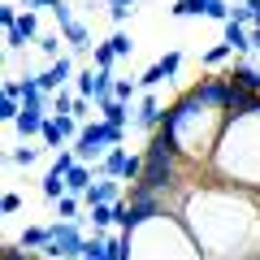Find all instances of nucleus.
Returning a JSON list of instances; mask_svg holds the SVG:
<instances>
[{"instance_id": "nucleus-1", "label": "nucleus", "mask_w": 260, "mask_h": 260, "mask_svg": "<svg viewBox=\"0 0 260 260\" xmlns=\"http://www.w3.org/2000/svg\"><path fill=\"white\" fill-rule=\"evenodd\" d=\"M178 217L208 260H243L260 251V191L204 174L182 191Z\"/></svg>"}, {"instance_id": "nucleus-2", "label": "nucleus", "mask_w": 260, "mask_h": 260, "mask_svg": "<svg viewBox=\"0 0 260 260\" xmlns=\"http://www.w3.org/2000/svg\"><path fill=\"white\" fill-rule=\"evenodd\" d=\"M230 95H234V83L230 74H204L195 87H186L174 104L165 109V121L160 126L169 130V139L182 148V156L191 165L208 169L213 160V148L221 139L225 121H230Z\"/></svg>"}, {"instance_id": "nucleus-3", "label": "nucleus", "mask_w": 260, "mask_h": 260, "mask_svg": "<svg viewBox=\"0 0 260 260\" xmlns=\"http://www.w3.org/2000/svg\"><path fill=\"white\" fill-rule=\"evenodd\" d=\"M208 174L221 182L260 191V109L225 121L221 139L213 148V160H208Z\"/></svg>"}, {"instance_id": "nucleus-4", "label": "nucleus", "mask_w": 260, "mask_h": 260, "mask_svg": "<svg viewBox=\"0 0 260 260\" xmlns=\"http://www.w3.org/2000/svg\"><path fill=\"white\" fill-rule=\"evenodd\" d=\"M121 234H126V260H208L186 221L178 217V208H165Z\"/></svg>"}, {"instance_id": "nucleus-5", "label": "nucleus", "mask_w": 260, "mask_h": 260, "mask_svg": "<svg viewBox=\"0 0 260 260\" xmlns=\"http://www.w3.org/2000/svg\"><path fill=\"white\" fill-rule=\"evenodd\" d=\"M121 139H126V130H121V126H109L104 117H95V121H87L83 135L74 139V152H78V160L95 165V160H104V156H109V148H117Z\"/></svg>"}, {"instance_id": "nucleus-6", "label": "nucleus", "mask_w": 260, "mask_h": 260, "mask_svg": "<svg viewBox=\"0 0 260 260\" xmlns=\"http://www.w3.org/2000/svg\"><path fill=\"white\" fill-rule=\"evenodd\" d=\"M83 243H87V234H83V225H78V221H52V243L44 247V256L48 260L83 256Z\"/></svg>"}, {"instance_id": "nucleus-7", "label": "nucleus", "mask_w": 260, "mask_h": 260, "mask_svg": "<svg viewBox=\"0 0 260 260\" xmlns=\"http://www.w3.org/2000/svg\"><path fill=\"white\" fill-rule=\"evenodd\" d=\"M117 200H126V178H100V182H91L87 195H83L87 208L91 204H117Z\"/></svg>"}, {"instance_id": "nucleus-8", "label": "nucleus", "mask_w": 260, "mask_h": 260, "mask_svg": "<svg viewBox=\"0 0 260 260\" xmlns=\"http://www.w3.org/2000/svg\"><path fill=\"white\" fill-rule=\"evenodd\" d=\"M35 78H39V87H44L48 95L61 91V87L74 78V56H65V52H61V56H52V65H48L44 74H35Z\"/></svg>"}, {"instance_id": "nucleus-9", "label": "nucleus", "mask_w": 260, "mask_h": 260, "mask_svg": "<svg viewBox=\"0 0 260 260\" xmlns=\"http://www.w3.org/2000/svg\"><path fill=\"white\" fill-rule=\"evenodd\" d=\"M95 109H100V113H95V117H104V121H109V126H121V130L130 126V113H135V109H130L126 100H117V95H109V100H100V104H95Z\"/></svg>"}, {"instance_id": "nucleus-10", "label": "nucleus", "mask_w": 260, "mask_h": 260, "mask_svg": "<svg viewBox=\"0 0 260 260\" xmlns=\"http://www.w3.org/2000/svg\"><path fill=\"white\" fill-rule=\"evenodd\" d=\"M135 121H139L143 130H160V121H165V109H160V100H156L152 91L139 100V109H135Z\"/></svg>"}, {"instance_id": "nucleus-11", "label": "nucleus", "mask_w": 260, "mask_h": 260, "mask_svg": "<svg viewBox=\"0 0 260 260\" xmlns=\"http://www.w3.org/2000/svg\"><path fill=\"white\" fill-rule=\"evenodd\" d=\"M44 121H48V109H26V104H22V113H18V121H13V126H18L22 139H30V135H39V130H44Z\"/></svg>"}, {"instance_id": "nucleus-12", "label": "nucleus", "mask_w": 260, "mask_h": 260, "mask_svg": "<svg viewBox=\"0 0 260 260\" xmlns=\"http://www.w3.org/2000/svg\"><path fill=\"white\" fill-rule=\"evenodd\" d=\"M95 182V165H87V160H78L74 169H70V178H65V186H70V195H87V186Z\"/></svg>"}, {"instance_id": "nucleus-13", "label": "nucleus", "mask_w": 260, "mask_h": 260, "mask_svg": "<svg viewBox=\"0 0 260 260\" xmlns=\"http://www.w3.org/2000/svg\"><path fill=\"white\" fill-rule=\"evenodd\" d=\"M126 165H130V152L117 143V148H109V156L100 160V174L104 178H126Z\"/></svg>"}, {"instance_id": "nucleus-14", "label": "nucleus", "mask_w": 260, "mask_h": 260, "mask_svg": "<svg viewBox=\"0 0 260 260\" xmlns=\"http://www.w3.org/2000/svg\"><path fill=\"white\" fill-rule=\"evenodd\" d=\"M225 74H230V83L247 87V91H260V70H256V65H247V61H234L230 70H225Z\"/></svg>"}, {"instance_id": "nucleus-15", "label": "nucleus", "mask_w": 260, "mask_h": 260, "mask_svg": "<svg viewBox=\"0 0 260 260\" xmlns=\"http://www.w3.org/2000/svg\"><path fill=\"white\" fill-rule=\"evenodd\" d=\"M18 243L26 251H44L48 243H52V225H26V230L18 234Z\"/></svg>"}, {"instance_id": "nucleus-16", "label": "nucleus", "mask_w": 260, "mask_h": 260, "mask_svg": "<svg viewBox=\"0 0 260 260\" xmlns=\"http://www.w3.org/2000/svg\"><path fill=\"white\" fill-rule=\"evenodd\" d=\"M83 221H91V230H109V225H117V208L113 204H91Z\"/></svg>"}, {"instance_id": "nucleus-17", "label": "nucleus", "mask_w": 260, "mask_h": 260, "mask_svg": "<svg viewBox=\"0 0 260 260\" xmlns=\"http://www.w3.org/2000/svg\"><path fill=\"white\" fill-rule=\"evenodd\" d=\"M78 260H109V234H104V230L87 234V243H83V256H78Z\"/></svg>"}, {"instance_id": "nucleus-18", "label": "nucleus", "mask_w": 260, "mask_h": 260, "mask_svg": "<svg viewBox=\"0 0 260 260\" xmlns=\"http://www.w3.org/2000/svg\"><path fill=\"white\" fill-rule=\"evenodd\" d=\"M61 35L70 39V48H74V52H87V48H95V44H91V35H87V26H83V22H65V26H61Z\"/></svg>"}, {"instance_id": "nucleus-19", "label": "nucleus", "mask_w": 260, "mask_h": 260, "mask_svg": "<svg viewBox=\"0 0 260 260\" xmlns=\"http://www.w3.org/2000/svg\"><path fill=\"white\" fill-rule=\"evenodd\" d=\"M56 204V217H61V221H83V217H78V208H83V195H70L65 191L61 200H52Z\"/></svg>"}, {"instance_id": "nucleus-20", "label": "nucleus", "mask_w": 260, "mask_h": 260, "mask_svg": "<svg viewBox=\"0 0 260 260\" xmlns=\"http://www.w3.org/2000/svg\"><path fill=\"white\" fill-rule=\"evenodd\" d=\"M225 44H230L234 48V52H243V48H251V30L247 26H243V22H225Z\"/></svg>"}, {"instance_id": "nucleus-21", "label": "nucleus", "mask_w": 260, "mask_h": 260, "mask_svg": "<svg viewBox=\"0 0 260 260\" xmlns=\"http://www.w3.org/2000/svg\"><path fill=\"white\" fill-rule=\"evenodd\" d=\"M169 13H174L178 22H182V18H204L208 0H178V5H169Z\"/></svg>"}, {"instance_id": "nucleus-22", "label": "nucleus", "mask_w": 260, "mask_h": 260, "mask_svg": "<svg viewBox=\"0 0 260 260\" xmlns=\"http://www.w3.org/2000/svg\"><path fill=\"white\" fill-rule=\"evenodd\" d=\"M74 100L78 95H70L61 87V91H52V100H48V113H52V117H65V113H74Z\"/></svg>"}, {"instance_id": "nucleus-23", "label": "nucleus", "mask_w": 260, "mask_h": 260, "mask_svg": "<svg viewBox=\"0 0 260 260\" xmlns=\"http://www.w3.org/2000/svg\"><path fill=\"white\" fill-rule=\"evenodd\" d=\"M39 139H44L48 148H61V143H65V130H61V121H56L52 113H48V121H44V130H39Z\"/></svg>"}, {"instance_id": "nucleus-24", "label": "nucleus", "mask_w": 260, "mask_h": 260, "mask_svg": "<svg viewBox=\"0 0 260 260\" xmlns=\"http://www.w3.org/2000/svg\"><path fill=\"white\" fill-rule=\"evenodd\" d=\"M230 56H234V48L221 39L217 48H208V52H204V65H208V70H217V65H221V61H230Z\"/></svg>"}, {"instance_id": "nucleus-25", "label": "nucleus", "mask_w": 260, "mask_h": 260, "mask_svg": "<svg viewBox=\"0 0 260 260\" xmlns=\"http://www.w3.org/2000/svg\"><path fill=\"white\" fill-rule=\"evenodd\" d=\"M160 83H165V70H160V61H156V65H148V70H143L139 87H143V91H156Z\"/></svg>"}, {"instance_id": "nucleus-26", "label": "nucleus", "mask_w": 260, "mask_h": 260, "mask_svg": "<svg viewBox=\"0 0 260 260\" xmlns=\"http://www.w3.org/2000/svg\"><path fill=\"white\" fill-rule=\"evenodd\" d=\"M130 13H135V0H109V18L117 22V26L130 18Z\"/></svg>"}, {"instance_id": "nucleus-27", "label": "nucleus", "mask_w": 260, "mask_h": 260, "mask_svg": "<svg viewBox=\"0 0 260 260\" xmlns=\"http://www.w3.org/2000/svg\"><path fill=\"white\" fill-rule=\"evenodd\" d=\"M113 95H117V100H126V104H135V95H139V83H135V78H117Z\"/></svg>"}, {"instance_id": "nucleus-28", "label": "nucleus", "mask_w": 260, "mask_h": 260, "mask_svg": "<svg viewBox=\"0 0 260 260\" xmlns=\"http://www.w3.org/2000/svg\"><path fill=\"white\" fill-rule=\"evenodd\" d=\"M230 13H234V5H225V0H208V13H204V18H213V22H221V26H225Z\"/></svg>"}, {"instance_id": "nucleus-29", "label": "nucleus", "mask_w": 260, "mask_h": 260, "mask_svg": "<svg viewBox=\"0 0 260 260\" xmlns=\"http://www.w3.org/2000/svg\"><path fill=\"white\" fill-rule=\"evenodd\" d=\"M109 44H113V52H117V56H130V52H135V39H130L126 30H113Z\"/></svg>"}, {"instance_id": "nucleus-30", "label": "nucleus", "mask_w": 260, "mask_h": 260, "mask_svg": "<svg viewBox=\"0 0 260 260\" xmlns=\"http://www.w3.org/2000/svg\"><path fill=\"white\" fill-rule=\"evenodd\" d=\"M95 65H100V70H113V65H117V52H113L109 39H104V44H95Z\"/></svg>"}, {"instance_id": "nucleus-31", "label": "nucleus", "mask_w": 260, "mask_h": 260, "mask_svg": "<svg viewBox=\"0 0 260 260\" xmlns=\"http://www.w3.org/2000/svg\"><path fill=\"white\" fill-rule=\"evenodd\" d=\"M18 113H22V100H13V95H0V117H5V121H18Z\"/></svg>"}, {"instance_id": "nucleus-32", "label": "nucleus", "mask_w": 260, "mask_h": 260, "mask_svg": "<svg viewBox=\"0 0 260 260\" xmlns=\"http://www.w3.org/2000/svg\"><path fill=\"white\" fill-rule=\"evenodd\" d=\"M160 70H165V78H174L178 70H182V52H165L160 56Z\"/></svg>"}, {"instance_id": "nucleus-33", "label": "nucleus", "mask_w": 260, "mask_h": 260, "mask_svg": "<svg viewBox=\"0 0 260 260\" xmlns=\"http://www.w3.org/2000/svg\"><path fill=\"white\" fill-rule=\"evenodd\" d=\"M35 44H39V52H44V56H61V39H56V35H39Z\"/></svg>"}, {"instance_id": "nucleus-34", "label": "nucleus", "mask_w": 260, "mask_h": 260, "mask_svg": "<svg viewBox=\"0 0 260 260\" xmlns=\"http://www.w3.org/2000/svg\"><path fill=\"white\" fill-rule=\"evenodd\" d=\"M109 260H126V234H109Z\"/></svg>"}, {"instance_id": "nucleus-35", "label": "nucleus", "mask_w": 260, "mask_h": 260, "mask_svg": "<svg viewBox=\"0 0 260 260\" xmlns=\"http://www.w3.org/2000/svg\"><path fill=\"white\" fill-rule=\"evenodd\" d=\"M18 18H22V13H18V5H0V26H5V30H13V26H18Z\"/></svg>"}, {"instance_id": "nucleus-36", "label": "nucleus", "mask_w": 260, "mask_h": 260, "mask_svg": "<svg viewBox=\"0 0 260 260\" xmlns=\"http://www.w3.org/2000/svg\"><path fill=\"white\" fill-rule=\"evenodd\" d=\"M35 160H39V152H35V148H18V152H13V165H22V169H30Z\"/></svg>"}, {"instance_id": "nucleus-37", "label": "nucleus", "mask_w": 260, "mask_h": 260, "mask_svg": "<svg viewBox=\"0 0 260 260\" xmlns=\"http://www.w3.org/2000/svg\"><path fill=\"white\" fill-rule=\"evenodd\" d=\"M234 22H243V26H251V5L243 0V5H234V13H230Z\"/></svg>"}, {"instance_id": "nucleus-38", "label": "nucleus", "mask_w": 260, "mask_h": 260, "mask_svg": "<svg viewBox=\"0 0 260 260\" xmlns=\"http://www.w3.org/2000/svg\"><path fill=\"white\" fill-rule=\"evenodd\" d=\"M5 95H13V100H22V78H5Z\"/></svg>"}, {"instance_id": "nucleus-39", "label": "nucleus", "mask_w": 260, "mask_h": 260, "mask_svg": "<svg viewBox=\"0 0 260 260\" xmlns=\"http://www.w3.org/2000/svg\"><path fill=\"white\" fill-rule=\"evenodd\" d=\"M0 208H5V213H18V208H22V200H18V195L9 191V195H5V200H0Z\"/></svg>"}, {"instance_id": "nucleus-40", "label": "nucleus", "mask_w": 260, "mask_h": 260, "mask_svg": "<svg viewBox=\"0 0 260 260\" xmlns=\"http://www.w3.org/2000/svg\"><path fill=\"white\" fill-rule=\"evenodd\" d=\"M251 5V26H260V0H247Z\"/></svg>"}, {"instance_id": "nucleus-41", "label": "nucleus", "mask_w": 260, "mask_h": 260, "mask_svg": "<svg viewBox=\"0 0 260 260\" xmlns=\"http://www.w3.org/2000/svg\"><path fill=\"white\" fill-rule=\"evenodd\" d=\"M251 48H260V26H251Z\"/></svg>"}, {"instance_id": "nucleus-42", "label": "nucleus", "mask_w": 260, "mask_h": 260, "mask_svg": "<svg viewBox=\"0 0 260 260\" xmlns=\"http://www.w3.org/2000/svg\"><path fill=\"white\" fill-rule=\"evenodd\" d=\"M22 5H26V9H44V0H22Z\"/></svg>"}, {"instance_id": "nucleus-43", "label": "nucleus", "mask_w": 260, "mask_h": 260, "mask_svg": "<svg viewBox=\"0 0 260 260\" xmlns=\"http://www.w3.org/2000/svg\"><path fill=\"white\" fill-rule=\"evenodd\" d=\"M243 260H260V251H251V256H243Z\"/></svg>"}, {"instance_id": "nucleus-44", "label": "nucleus", "mask_w": 260, "mask_h": 260, "mask_svg": "<svg viewBox=\"0 0 260 260\" xmlns=\"http://www.w3.org/2000/svg\"><path fill=\"white\" fill-rule=\"evenodd\" d=\"M65 260H78V256H65Z\"/></svg>"}]
</instances>
